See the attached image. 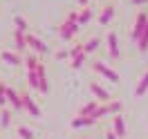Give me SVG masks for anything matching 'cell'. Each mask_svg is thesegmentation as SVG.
I'll list each match as a JSON object with an SVG mask.
<instances>
[{
  "mask_svg": "<svg viewBox=\"0 0 148 139\" xmlns=\"http://www.w3.org/2000/svg\"><path fill=\"white\" fill-rule=\"evenodd\" d=\"M130 2H132V5H135V7H141V5H146L148 0H130Z\"/></svg>",
  "mask_w": 148,
  "mask_h": 139,
  "instance_id": "obj_31",
  "label": "cell"
},
{
  "mask_svg": "<svg viewBox=\"0 0 148 139\" xmlns=\"http://www.w3.org/2000/svg\"><path fill=\"white\" fill-rule=\"evenodd\" d=\"M27 85L32 90H38V72H27Z\"/></svg>",
  "mask_w": 148,
  "mask_h": 139,
  "instance_id": "obj_26",
  "label": "cell"
},
{
  "mask_svg": "<svg viewBox=\"0 0 148 139\" xmlns=\"http://www.w3.org/2000/svg\"><path fill=\"white\" fill-rule=\"evenodd\" d=\"M99 105H101L99 101H88V103L83 105V108L79 110V117H92L94 112L99 110Z\"/></svg>",
  "mask_w": 148,
  "mask_h": 139,
  "instance_id": "obj_16",
  "label": "cell"
},
{
  "mask_svg": "<svg viewBox=\"0 0 148 139\" xmlns=\"http://www.w3.org/2000/svg\"><path fill=\"white\" fill-rule=\"evenodd\" d=\"M99 45H101V38H99V36H92V38H88V40H83V52L90 56L92 52L99 49Z\"/></svg>",
  "mask_w": 148,
  "mask_h": 139,
  "instance_id": "obj_14",
  "label": "cell"
},
{
  "mask_svg": "<svg viewBox=\"0 0 148 139\" xmlns=\"http://www.w3.org/2000/svg\"><path fill=\"white\" fill-rule=\"evenodd\" d=\"M106 139H117V135H114V132L110 130V132H106Z\"/></svg>",
  "mask_w": 148,
  "mask_h": 139,
  "instance_id": "obj_32",
  "label": "cell"
},
{
  "mask_svg": "<svg viewBox=\"0 0 148 139\" xmlns=\"http://www.w3.org/2000/svg\"><path fill=\"white\" fill-rule=\"evenodd\" d=\"M90 92L99 99V101H103V103H110L112 101V97H110V92L106 90V88H101V85L97 83V81H90Z\"/></svg>",
  "mask_w": 148,
  "mask_h": 139,
  "instance_id": "obj_9",
  "label": "cell"
},
{
  "mask_svg": "<svg viewBox=\"0 0 148 139\" xmlns=\"http://www.w3.org/2000/svg\"><path fill=\"white\" fill-rule=\"evenodd\" d=\"M79 29H81V27H79L76 23H72V20H67V18H65V23L61 25V27H58V36H61V40L70 43V40L76 36V31H79Z\"/></svg>",
  "mask_w": 148,
  "mask_h": 139,
  "instance_id": "obj_3",
  "label": "cell"
},
{
  "mask_svg": "<svg viewBox=\"0 0 148 139\" xmlns=\"http://www.w3.org/2000/svg\"><path fill=\"white\" fill-rule=\"evenodd\" d=\"M146 27H148V11H139L137 18H135V25H132V40L135 43L141 38V34L146 31Z\"/></svg>",
  "mask_w": 148,
  "mask_h": 139,
  "instance_id": "obj_2",
  "label": "cell"
},
{
  "mask_svg": "<svg viewBox=\"0 0 148 139\" xmlns=\"http://www.w3.org/2000/svg\"><path fill=\"white\" fill-rule=\"evenodd\" d=\"M137 49L141 52V54H146V52H148V27H146V31L141 34V38L137 40Z\"/></svg>",
  "mask_w": 148,
  "mask_h": 139,
  "instance_id": "obj_21",
  "label": "cell"
},
{
  "mask_svg": "<svg viewBox=\"0 0 148 139\" xmlns=\"http://www.w3.org/2000/svg\"><path fill=\"white\" fill-rule=\"evenodd\" d=\"M23 63L27 65V72H36L38 65H40V58H38V54H34V52H27V54L23 56Z\"/></svg>",
  "mask_w": 148,
  "mask_h": 139,
  "instance_id": "obj_13",
  "label": "cell"
},
{
  "mask_svg": "<svg viewBox=\"0 0 148 139\" xmlns=\"http://www.w3.org/2000/svg\"><path fill=\"white\" fill-rule=\"evenodd\" d=\"M114 5H106V7H103L101 9V14H99V25H101V27H108V25H110L112 23V18H114Z\"/></svg>",
  "mask_w": 148,
  "mask_h": 139,
  "instance_id": "obj_12",
  "label": "cell"
},
{
  "mask_svg": "<svg viewBox=\"0 0 148 139\" xmlns=\"http://www.w3.org/2000/svg\"><path fill=\"white\" fill-rule=\"evenodd\" d=\"M97 123V119L94 117H74L72 119V128H88V126H94Z\"/></svg>",
  "mask_w": 148,
  "mask_h": 139,
  "instance_id": "obj_15",
  "label": "cell"
},
{
  "mask_svg": "<svg viewBox=\"0 0 148 139\" xmlns=\"http://www.w3.org/2000/svg\"><path fill=\"white\" fill-rule=\"evenodd\" d=\"M27 47L34 52V54H47V52H49V47H47L38 36H34V34H27Z\"/></svg>",
  "mask_w": 148,
  "mask_h": 139,
  "instance_id": "obj_6",
  "label": "cell"
},
{
  "mask_svg": "<svg viewBox=\"0 0 148 139\" xmlns=\"http://www.w3.org/2000/svg\"><path fill=\"white\" fill-rule=\"evenodd\" d=\"M146 92H148V70L141 74V81H139L137 88H135V94H137V97H144Z\"/></svg>",
  "mask_w": 148,
  "mask_h": 139,
  "instance_id": "obj_18",
  "label": "cell"
},
{
  "mask_svg": "<svg viewBox=\"0 0 148 139\" xmlns=\"http://www.w3.org/2000/svg\"><path fill=\"white\" fill-rule=\"evenodd\" d=\"M7 88H9V85L5 83V81H0V105L7 103Z\"/></svg>",
  "mask_w": 148,
  "mask_h": 139,
  "instance_id": "obj_28",
  "label": "cell"
},
{
  "mask_svg": "<svg viewBox=\"0 0 148 139\" xmlns=\"http://www.w3.org/2000/svg\"><path fill=\"white\" fill-rule=\"evenodd\" d=\"M65 58H70V49H58L56 52V61H65Z\"/></svg>",
  "mask_w": 148,
  "mask_h": 139,
  "instance_id": "obj_29",
  "label": "cell"
},
{
  "mask_svg": "<svg viewBox=\"0 0 148 139\" xmlns=\"http://www.w3.org/2000/svg\"><path fill=\"white\" fill-rule=\"evenodd\" d=\"M106 43H108V52H110V58H119L121 49H119V34L117 31H108L106 34Z\"/></svg>",
  "mask_w": 148,
  "mask_h": 139,
  "instance_id": "obj_4",
  "label": "cell"
},
{
  "mask_svg": "<svg viewBox=\"0 0 148 139\" xmlns=\"http://www.w3.org/2000/svg\"><path fill=\"white\" fill-rule=\"evenodd\" d=\"M92 70H94V72H99L101 76H106L110 83H119V72L112 70L110 65H106L103 61H92Z\"/></svg>",
  "mask_w": 148,
  "mask_h": 139,
  "instance_id": "obj_1",
  "label": "cell"
},
{
  "mask_svg": "<svg viewBox=\"0 0 148 139\" xmlns=\"http://www.w3.org/2000/svg\"><path fill=\"white\" fill-rule=\"evenodd\" d=\"M112 132L117 135V139H123V137H126L128 128H126V121H123V114H114V117H112Z\"/></svg>",
  "mask_w": 148,
  "mask_h": 139,
  "instance_id": "obj_8",
  "label": "cell"
},
{
  "mask_svg": "<svg viewBox=\"0 0 148 139\" xmlns=\"http://www.w3.org/2000/svg\"><path fill=\"white\" fill-rule=\"evenodd\" d=\"M92 18H94V11L90 9V7H83V9H79V27L88 25V23H90Z\"/></svg>",
  "mask_w": 148,
  "mask_h": 139,
  "instance_id": "obj_17",
  "label": "cell"
},
{
  "mask_svg": "<svg viewBox=\"0 0 148 139\" xmlns=\"http://www.w3.org/2000/svg\"><path fill=\"white\" fill-rule=\"evenodd\" d=\"M108 110H110V114H121L123 103H121V101H110V103H108Z\"/></svg>",
  "mask_w": 148,
  "mask_h": 139,
  "instance_id": "obj_27",
  "label": "cell"
},
{
  "mask_svg": "<svg viewBox=\"0 0 148 139\" xmlns=\"http://www.w3.org/2000/svg\"><path fill=\"white\" fill-rule=\"evenodd\" d=\"M83 54V43H74L72 47H70V61H74L76 56Z\"/></svg>",
  "mask_w": 148,
  "mask_h": 139,
  "instance_id": "obj_23",
  "label": "cell"
},
{
  "mask_svg": "<svg viewBox=\"0 0 148 139\" xmlns=\"http://www.w3.org/2000/svg\"><path fill=\"white\" fill-rule=\"evenodd\" d=\"M27 34H23L18 29H14V52H18L20 56L27 54Z\"/></svg>",
  "mask_w": 148,
  "mask_h": 139,
  "instance_id": "obj_5",
  "label": "cell"
},
{
  "mask_svg": "<svg viewBox=\"0 0 148 139\" xmlns=\"http://www.w3.org/2000/svg\"><path fill=\"white\" fill-rule=\"evenodd\" d=\"M85 61H88V54H81V56H76V58H74L72 63H70V67H72V70H81V67H83L85 65Z\"/></svg>",
  "mask_w": 148,
  "mask_h": 139,
  "instance_id": "obj_22",
  "label": "cell"
},
{
  "mask_svg": "<svg viewBox=\"0 0 148 139\" xmlns=\"http://www.w3.org/2000/svg\"><path fill=\"white\" fill-rule=\"evenodd\" d=\"M20 97H23V108H25L34 119H38V117H40V108H38V103L29 97V92H20Z\"/></svg>",
  "mask_w": 148,
  "mask_h": 139,
  "instance_id": "obj_7",
  "label": "cell"
},
{
  "mask_svg": "<svg viewBox=\"0 0 148 139\" xmlns=\"http://www.w3.org/2000/svg\"><path fill=\"white\" fill-rule=\"evenodd\" d=\"M79 7L83 9V7H88V0H79Z\"/></svg>",
  "mask_w": 148,
  "mask_h": 139,
  "instance_id": "obj_33",
  "label": "cell"
},
{
  "mask_svg": "<svg viewBox=\"0 0 148 139\" xmlns=\"http://www.w3.org/2000/svg\"><path fill=\"white\" fill-rule=\"evenodd\" d=\"M108 114H110V110H108V103H101V105H99V110L94 112L92 117L99 121V119H103V117H108Z\"/></svg>",
  "mask_w": 148,
  "mask_h": 139,
  "instance_id": "obj_25",
  "label": "cell"
},
{
  "mask_svg": "<svg viewBox=\"0 0 148 139\" xmlns=\"http://www.w3.org/2000/svg\"><path fill=\"white\" fill-rule=\"evenodd\" d=\"M9 123H11V112L9 110H2V112H0V128L5 130Z\"/></svg>",
  "mask_w": 148,
  "mask_h": 139,
  "instance_id": "obj_24",
  "label": "cell"
},
{
  "mask_svg": "<svg viewBox=\"0 0 148 139\" xmlns=\"http://www.w3.org/2000/svg\"><path fill=\"white\" fill-rule=\"evenodd\" d=\"M16 132L20 135V139H36L34 130H32V128H27V126H18V128H16Z\"/></svg>",
  "mask_w": 148,
  "mask_h": 139,
  "instance_id": "obj_20",
  "label": "cell"
},
{
  "mask_svg": "<svg viewBox=\"0 0 148 139\" xmlns=\"http://www.w3.org/2000/svg\"><path fill=\"white\" fill-rule=\"evenodd\" d=\"M0 58H2L7 65H11V67H18V65L23 63V56H20L18 52H14V49H5V52H0Z\"/></svg>",
  "mask_w": 148,
  "mask_h": 139,
  "instance_id": "obj_11",
  "label": "cell"
},
{
  "mask_svg": "<svg viewBox=\"0 0 148 139\" xmlns=\"http://www.w3.org/2000/svg\"><path fill=\"white\" fill-rule=\"evenodd\" d=\"M14 27L18 29V31H23V34H29V23L23 18V16H16V18H14Z\"/></svg>",
  "mask_w": 148,
  "mask_h": 139,
  "instance_id": "obj_19",
  "label": "cell"
},
{
  "mask_svg": "<svg viewBox=\"0 0 148 139\" xmlns=\"http://www.w3.org/2000/svg\"><path fill=\"white\" fill-rule=\"evenodd\" d=\"M67 20H72V23H76V25H79V11H76V9L70 11V14H67Z\"/></svg>",
  "mask_w": 148,
  "mask_h": 139,
  "instance_id": "obj_30",
  "label": "cell"
},
{
  "mask_svg": "<svg viewBox=\"0 0 148 139\" xmlns=\"http://www.w3.org/2000/svg\"><path fill=\"white\" fill-rule=\"evenodd\" d=\"M7 103H9L14 110H25L23 108V97H20V92L18 90H14V88H7Z\"/></svg>",
  "mask_w": 148,
  "mask_h": 139,
  "instance_id": "obj_10",
  "label": "cell"
}]
</instances>
